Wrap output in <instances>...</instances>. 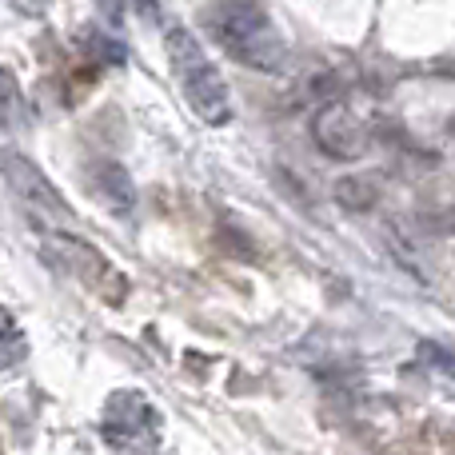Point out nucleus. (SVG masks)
Returning <instances> with one entry per match:
<instances>
[{
  "label": "nucleus",
  "instance_id": "f257e3e1",
  "mask_svg": "<svg viewBox=\"0 0 455 455\" xmlns=\"http://www.w3.org/2000/svg\"><path fill=\"white\" fill-rule=\"evenodd\" d=\"M208 28L232 60L248 64L256 72H280L288 60V44H283L280 28L256 0H224L220 8H212Z\"/></svg>",
  "mask_w": 455,
  "mask_h": 455
},
{
  "label": "nucleus",
  "instance_id": "f03ea898",
  "mask_svg": "<svg viewBox=\"0 0 455 455\" xmlns=\"http://www.w3.org/2000/svg\"><path fill=\"white\" fill-rule=\"evenodd\" d=\"M164 48H168V64H172L176 80H180L188 104L196 108V116L208 120V124H228V116H232L228 84H224L220 68H216V64L208 60V52L200 48V40L192 36L184 24H176V28H168Z\"/></svg>",
  "mask_w": 455,
  "mask_h": 455
},
{
  "label": "nucleus",
  "instance_id": "7ed1b4c3",
  "mask_svg": "<svg viewBox=\"0 0 455 455\" xmlns=\"http://www.w3.org/2000/svg\"><path fill=\"white\" fill-rule=\"evenodd\" d=\"M160 411L136 387H120L108 395L100 416V435L116 455H156L160 451Z\"/></svg>",
  "mask_w": 455,
  "mask_h": 455
},
{
  "label": "nucleus",
  "instance_id": "20e7f679",
  "mask_svg": "<svg viewBox=\"0 0 455 455\" xmlns=\"http://www.w3.org/2000/svg\"><path fill=\"white\" fill-rule=\"evenodd\" d=\"M44 259L60 272H68L72 280H80L84 288L100 291L104 299L120 304L124 299V275L84 240V235H68V232H44Z\"/></svg>",
  "mask_w": 455,
  "mask_h": 455
},
{
  "label": "nucleus",
  "instance_id": "39448f33",
  "mask_svg": "<svg viewBox=\"0 0 455 455\" xmlns=\"http://www.w3.org/2000/svg\"><path fill=\"white\" fill-rule=\"evenodd\" d=\"M0 172H4L12 196L20 200V208L36 224H44V232H60V224L72 220L68 200L56 192V184H48V176L32 164L20 152H0Z\"/></svg>",
  "mask_w": 455,
  "mask_h": 455
},
{
  "label": "nucleus",
  "instance_id": "423d86ee",
  "mask_svg": "<svg viewBox=\"0 0 455 455\" xmlns=\"http://www.w3.org/2000/svg\"><path fill=\"white\" fill-rule=\"evenodd\" d=\"M92 196L108 208L112 216H132L136 212V184L116 160H104L92 168Z\"/></svg>",
  "mask_w": 455,
  "mask_h": 455
},
{
  "label": "nucleus",
  "instance_id": "0eeeda50",
  "mask_svg": "<svg viewBox=\"0 0 455 455\" xmlns=\"http://www.w3.org/2000/svg\"><path fill=\"white\" fill-rule=\"evenodd\" d=\"M315 140L331 156H360L363 152V132L344 108H323L315 116Z\"/></svg>",
  "mask_w": 455,
  "mask_h": 455
},
{
  "label": "nucleus",
  "instance_id": "6e6552de",
  "mask_svg": "<svg viewBox=\"0 0 455 455\" xmlns=\"http://www.w3.org/2000/svg\"><path fill=\"white\" fill-rule=\"evenodd\" d=\"M76 48L84 60H92L96 68H108V64H124V44L120 40H112L104 28H96V24H84V28L76 32Z\"/></svg>",
  "mask_w": 455,
  "mask_h": 455
},
{
  "label": "nucleus",
  "instance_id": "1a4fd4ad",
  "mask_svg": "<svg viewBox=\"0 0 455 455\" xmlns=\"http://www.w3.org/2000/svg\"><path fill=\"white\" fill-rule=\"evenodd\" d=\"M28 124V104H24L20 80L8 68H0V128H24Z\"/></svg>",
  "mask_w": 455,
  "mask_h": 455
},
{
  "label": "nucleus",
  "instance_id": "9d476101",
  "mask_svg": "<svg viewBox=\"0 0 455 455\" xmlns=\"http://www.w3.org/2000/svg\"><path fill=\"white\" fill-rule=\"evenodd\" d=\"M28 355V339H24L20 323L8 307H0V368H16Z\"/></svg>",
  "mask_w": 455,
  "mask_h": 455
},
{
  "label": "nucleus",
  "instance_id": "9b49d317",
  "mask_svg": "<svg viewBox=\"0 0 455 455\" xmlns=\"http://www.w3.org/2000/svg\"><path fill=\"white\" fill-rule=\"evenodd\" d=\"M128 8H132L140 20H148V24H156L160 20V0H124Z\"/></svg>",
  "mask_w": 455,
  "mask_h": 455
},
{
  "label": "nucleus",
  "instance_id": "f8f14e48",
  "mask_svg": "<svg viewBox=\"0 0 455 455\" xmlns=\"http://www.w3.org/2000/svg\"><path fill=\"white\" fill-rule=\"evenodd\" d=\"M100 4V12L108 16L112 24H120V16H124V0H96Z\"/></svg>",
  "mask_w": 455,
  "mask_h": 455
},
{
  "label": "nucleus",
  "instance_id": "ddd939ff",
  "mask_svg": "<svg viewBox=\"0 0 455 455\" xmlns=\"http://www.w3.org/2000/svg\"><path fill=\"white\" fill-rule=\"evenodd\" d=\"M16 8H24V12H40L44 8V0H12Z\"/></svg>",
  "mask_w": 455,
  "mask_h": 455
}]
</instances>
